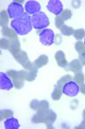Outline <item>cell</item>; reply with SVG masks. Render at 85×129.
Returning a JSON list of instances; mask_svg holds the SVG:
<instances>
[{
	"label": "cell",
	"mask_w": 85,
	"mask_h": 129,
	"mask_svg": "<svg viewBox=\"0 0 85 129\" xmlns=\"http://www.w3.org/2000/svg\"><path fill=\"white\" fill-rule=\"evenodd\" d=\"M26 71H14L10 70L7 72L9 77L14 83V86L17 89H21L24 86V81L26 78Z\"/></svg>",
	"instance_id": "277c9868"
},
{
	"label": "cell",
	"mask_w": 85,
	"mask_h": 129,
	"mask_svg": "<svg viewBox=\"0 0 85 129\" xmlns=\"http://www.w3.org/2000/svg\"><path fill=\"white\" fill-rule=\"evenodd\" d=\"M60 30H61V34L66 35V36H71V35H73L74 31H75V29H73L72 27L67 26V25H64Z\"/></svg>",
	"instance_id": "ffe728a7"
},
{
	"label": "cell",
	"mask_w": 85,
	"mask_h": 129,
	"mask_svg": "<svg viewBox=\"0 0 85 129\" xmlns=\"http://www.w3.org/2000/svg\"><path fill=\"white\" fill-rule=\"evenodd\" d=\"M56 38H57V41H56V44L57 45H59L60 44V43H61V35H56Z\"/></svg>",
	"instance_id": "836d02e7"
},
{
	"label": "cell",
	"mask_w": 85,
	"mask_h": 129,
	"mask_svg": "<svg viewBox=\"0 0 85 129\" xmlns=\"http://www.w3.org/2000/svg\"><path fill=\"white\" fill-rule=\"evenodd\" d=\"M2 34L4 37L9 39H13L17 37V34L15 33L13 28H9L8 27H4V28H2Z\"/></svg>",
	"instance_id": "e0dca14e"
},
{
	"label": "cell",
	"mask_w": 85,
	"mask_h": 129,
	"mask_svg": "<svg viewBox=\"0 0 85 129\" xmlns=\"http://www.w3.org/2000/svg\"><path fill=\"white\" fill-rule=\"evenodd\" d=\"M71 80H72V78L71 75H65V76L61 77V78H60L59 80H58L57 84L63 86L64 84H66V83H68L69 81H71Z\"/></svg>",
	"instance_id": "484cf974"
},
{
	"label": "cell",
	"mask_w": 85,
	"mask_h": 129,
	"mask_svg": "<svg viewBox=\"0 0 85 129\" xmlns=\"http://www.w3.org/2000/svg\"><path fill=\"white\" fill-rule=\"evenodd\" d=\"M64 20L62 19L60 16H58L55 17V27H56L57 28H59V29H61L62 27L64 26Z\"/></svg>",
	"instance_id": "f1b7e54d"
},
{
	"label": "cell",
	"mask_w": 85,
	"mask_h": 129,
	"mask_svg": "<svg viewBox=\"0 0 85 129\" xmlns=\"http://www.w3.org/2000/svg\"><path fill=\"white\" fill-rule=\"evenodd\" d=\"M14 87V83L9 75L4 72L0 73V88L3 90H10Z\"/></svg>",
	"instance_id": "30bf717a"
},
{
	"label": "cell",
	"mask_w": 85,
	"mask_h": 129,
	"mask_svg": "<svg viewBox=\"0 0 85 129\" xmlns=\"http://www.w3.org/2000/svg\"><path fill=\"white\" fill-rule=\"evenodd\" d=\"M10 27L19 35H26L32 29V17L25 12L24 15L10 22Z\"/></svg>",
	"instance_id": "6da1fadb"
},
{
	"label": "cell",
	"mask_w": 85,
	"mask_h": 129,
	"mask_svg": "<svg viewBox=\"0 0 85 129\" xmlns=\"http://www.w3.org/2000/svg\"><path fill=\"white\" fill-rule=\"evenodd\" d=\"M7 13L9 15V18L12 19H15L22 15H24V7L22 6L21 4L18 3L16 1H14L12 3H10L7 9Z\"/></svg>",
	"instance_id": "5b68a950"
},
{
	"label": "cell",
	"mask_w": 85,
	"mask_h": 129,
	"mask_svg": "<svg viewBox=\"0 0 85 129\" xmlns=\"http://www.w3.org/2000/svg\"><path fill=\"white\" fill-rule=\"evenodd\" d=\"M32 27L37 30H43L49 25V19L43 11H40L32 16Z\"/></svg>",
	"instance_id": "3957f363"
},
{
	"label": "cell",
	"mask_w": 85,
	"mask_h": 129,
	"mask_svg": "<svg viewBox=\"0 0 85 129\" xmlns=\"http://www.w3.org/2000/svg\"><path fill=\"white\" fill-rule=\"evenodd\" d=\"M84 48H85V38H84Z\"/></svg>",
	"instance_id": "d590c367"
},
{
	"label": "cell",
	"mask_w": 85,
	"mask_h": 129,
	"mask_svg": "<svg viewBox=\"0 0 85 129\" xmlns=\"http://www.w3.org/2000/svg\"><path fill=\"white\" fill-rule=\"evenodd\" d=\"M74 81H76L79 85L84 84V75L82 72H78L74 73Z\"/></svg>",
	"instance_id": "603a6c76"
},
{
	"label": "cell",
	"mask_w": 85,
	"mask_h": 129,
	"mask_svg": "<svg viewBox=\"0 0 85 129\" xmlns=\"http://www.w3.org/2000/svg\"><path fill=\"white\" fill-rule=\"evenodd\" d=\"M63 94L62 92V86L61 85H59V84H56L55 85L54 87V89H53V92L51 94V97L54 101H58L61 98V95Z\"/></svg>",
	"instance_id": "2e32d148"
},
{
	"label": "cell",
	"mask_w": 85,
	"mask_h": 129,
	"mask_svg": "<svg viewBox=\"0 0 85 129\" xmlns=\"http://www.w3.org/2000/svg\"><path fill=\"white\" fill-rule=\"evenodd\" d=\"M41 5L38 1L35 0H30V1L26 2L25 4V10L26 13L28 15H35L41 11Z\"/></svg>",
	"instance_id": "9c48e42d"
},
{
	"label": "cell",
	"mask_w": 85,
	"mask_h": 129,
	"mask_svg": "<svg viewBox=\"0 0 85 129\" xmlns=\"http://www.w3.org/2000/svg\"><path fill=\"white\" fill-rule=\"evenodd\" d=\"M55 58L57 62V64L60 66V67L66 68L68 66V63L66 59V55L62 51H57L56 53H55Z\"/></svg>",
	"instance_id": "7c38bea8"
},
{
	"label": "cell",
	"mask_w": 85,
	"mask_h": 129,
	"mask_svg": "<svg viewBox=\"0 0 85 129\" xmlns=\"http://www.w3.org/2000/svg\"><path fill=\"white\" fill-rule=\"evenodd\" d=\"M62 92L67 96L74 97L80 92V85L74 80H71L62 86Z\"/></svg>",
	"instance_id": "8992f818"
},
{
	"label": "cell",
	"mask_w": 85,
	"mask_h": 129,
	"mask_svg": "<svg viewBox=\"0 0 85 129\" xmlns=\"http://www.w3.org/2000/svg\"><path fill=\"white\" fill-rule=\"evenodd\" d=\"M79 58H80L79 59H80V61L82 62V64H84V66H85V52L79 55Z\"/></svg>",
	"instance_id": "4dcf8cb0"
},
{
	"label": "cell",
	"mask_w": 85,
	"mask_h": 129,
	"mask_svg": "<svg viewBox=\"0 0 85 129\" xmlns=\"http://www.w3.org/2000/svg\"><path fill=\"white\" fill-rule=\"evenodd\" d=\"M76 128H79V129H83V128H85V120L84 119L82 122H81V124L79 125L78 126H77Z\"/></svg>",
	"instance_id": "1f68e13d"
},
{
	"label": "cell",
	"mask_w": 85,
	"mask_h": 129,
	"mask_svg": "<svg viewBox=\"0 0 85 129\" xmlns=\"http://www.w3.org/2000/svg\"><path fill=\"white\" fill-rule=\"evenodd\" d=\"M14 58H15L16 61L19 62V63L21 64V66L25 64L29 60L27 54H26V52H24V51H20V53H18V54L16 55Z\"/></svg>",
	"instance_id": "ac0fdd59"
},
{
	"label": "cell",
	"mask_w": 85,
	"mask_h": 129,
	"mask_svg": "<svg viewBox=\"0 0 85 129\" xmlns=\"http://www.w3.org/2000/svg\"><path fill=\"white\" fill-rule=\"evenodd\" d=\"M48 62H49V58H48V56L45 54H42L33 62V64H34L35 67H37L38 69H39V68L46 66L48 64Z\"/></svg>",
	"instance_id": "9a60e30c"
},
{
	"label": "cell",
	"mask_w": 85,
	"mask_h": 129,
	"mask_svg": "<svg viewBox=\"0 0 85 129\" xmlns=\"http://www.w3.org/2000/svg\"><path fill=\"white\" fill-rule=\"evenodd\" d=\"M13 111L9 109H3L0 111V120H6L7 118H9L11 116H13Z\"/></svg>",
	"instance_id": "7402d4cb"
},
{
	"label": "cell",
	"mask_w": 85,
	"mask_h": 129,
	"mask_svg": "<svg viewBox=\"0 0 85 129\" xmlns=\"http://www.w3.org/2000/svg\"><path fill=\"white\" fill-rule=\"evenodd\" d=\"M37 74H38V68L35 67L34 69L31 70V71H27V73H26V81H33L37 77Z\"/></svg>",
	"instance_id": "44dd1931"
},
{
	"label": "cell",
	"mask_w": 85,
	"mask_h": 129,
	"mask_svg": "<svg viewBox=\"0 0 85 129\" xmlns=\"http://www.w3.org/2000/svg\"><path fill=\"white\" fill-rule=\"evenodd\" d=\"M68 66H69V70L75 73L78 72H82L84 64H82L80 59H73L71 63L68 64Z\"/></svg>",
	"instance_id": "5bb4252c"
},
{
	"label": "cell",
	"mask_w": 85,
	"mask_h": 129,
	"mask_svg": "<svg viewBox=\"0 0 85 129\" xmlns=\"http://www.w3.org/2000/svg\"><path fill=\"white\" fill-rule=\"evenodd\" d=\"M39 41L44 46H51L55 42V35L52 29L45 28L41 31L38 35Z\"/></svg>",
	"instance_id": "52a82bcc"
},
{
	"label": "cell",
	"mask_w": 85,
	"mask_h": 129,
	"mask_svg": "<svg viewBox=\"0 0 85 129\" xmlns=\"http://www.w3.org/2000/svg\"><path fill=\"white\" fill-rule=\"evenodd\" d=\"M75 49L76 51L78 53V54H82L83 53L85 52V48H84V44L81 41H78L75 44Z\"/></svg>",
	"instance_id": "4316f807"
},
{
	"label": "cell",
	"mask_w": 85,
	"mask_h": 129,
	"mask_svg": "<svg viewBox=\"0 0 85 129\" xmlns=\"http://www.w3.org/2000/svg\"><path fill=\"white\" fill-rule=\"evenodd\" d=\"M83 117H84V119L85 120V109L84 110V112H83Z\"/></svg>",
	"instance_id": "e575fe53"
},
{
	"label": "cell",
	"mask_w": 85,
	"mask_h": 129,
	"mask_svg": "<svg viewBox=\"0 0 85 129\" xmlns=\"http://www.w3.org/2000/svg\"><path fill=\"white\" fill-rule=\"evenodd\" d=\"M56 120V114L52 110H43L37 111L33 115L32 121L33 123H45L48 128L53 127V123Z\"/></svg>",
	"instance_id": "7a4b0ae2"
},
{
	"label": "cell",
	"mask_w": 85,
	"mask_h": 129,
	"mask_svg": "<svg viewBox=\"0 0 85 129\" xmlns=\"http://www.w3.org/2000/svg\"><path fill=\"white\" fill-rule=\"evenodd\" d=\"M73 36L75 37L76 40L81 41L83 38L85 37V30L84 28H78V29H75L74 31Z\"/></svg>",
	"instance_id": "cb8c5ba5"
},
{
	"label": "cell",
	"mask_w": 85,
	"mask_h": 129,
	"mask_svg": "<svg viewBox=\"0 0 85 129\" xmlns=\"http://www.w3.org/2000/svg\"><path fill=\"white\" fill-rule=\"evenodd\" d=\"M10 47H9V52L12 53V55L15 57L18 53H20L21 50H20V41L19 39L17 37L13 39H10Z\"/></svg>",
	"instance_id": "8fae6325"
},
{
	"label": "cell",
	"mask_w": 85,
	"mask_h": 129,
	"mask_svg": "<svg viewBox=\"0 0 85 129\" xmlns=\"http://www.w3.org/2000/svg\"><path fill=\"white\" fill-rule=\"evenodd\" d=\"M10 39L3 37L1 39V48L2 49H9L10 47Z\"/></svg>",
	"instance_id": "83f0119b"
},
{
	"label": "cell",
	"mask_w": 85,
	"mask_h": 129,
	"mask_svg": "<svg viewBox=\"0 0 85 129\" xmlns=\"http://www.w3.org/2000/svg\"><path fill=\"white\" fill-rule=\"evenodd\" d=\"M3 125H4L5 129H18L20 128V123L17 119L14 117L7 118L4 121H3Z\"/></svg>",
	"instance_id": "4fadbf2b"
},
{
	"label": "cell",
	"mask_w": 85,
	"mask_h": 129,
	"mask_svg": "<svg viewBox=\"0 0 85 129\" xmlns=\"http://www.w3.org/2000/svg\"><path fill=\"white\" fill-rule=\"evenodd\" d=\"M9 16L8 15L7 11H5V10H1L0 22H1V26L3 27V28L7 27V25L9 24Z\"/></svg>",
	"instance_id": "d6986e66"
},
{
	"label": "cell",
	"mask_w": 85,
	"mask_h": 129,
	"mask_svg": "<svg viewBox=\"0 0 85 129\" xmlns=\"http://www.w3.org/2000/svg\"><path fill=\"white\" fill-rule=\"evenodd\" d=\"M47 9L49 12L55 14L57 16L63 11V5L60 0H49L47 4Z\"/></svg>",
	"instance_id": "ba28073f"
},
{
	"label": "cell",
	"mask_w": 85,
	"mask_h": 129,
	"mask_svg": "<svg viewBox=\"0 0 85 129\" xmlns=\"http://www.w3.org/2000/svg\"><path fill=\"white\" fill-rule=\"evenodd\" d=\"M72 10H68V9L64 10L63 11H62V13L61 14V15H60V16H61L62 19L64 20V22H65V21L69 20L70 18L72 17Z\"/></svg>",
	"instance_id": "d4e9b609"
},
{
	"label": "cell",
	"mask_w": 85,
	"mask_h": 129,
	"mask_svg": "<svg viewBox=\"0 0 85 129\" xmlns=\"http://www.w3.org/2000/svg\"><path fill=\"white\" fill-rule=\"evenodd\" d=\"M80 91L84 95H85V84H83L82 85H80Z\"/></svg>",
	"instance_id": "d6a6232c"
},
{
	"label": "cell",
	"mask_w": 85,
	"mask_h": 129,
	"mask_svg": "<svg viewBox=\"0 0 85 129\" xmlns=\"http://www.w3.org/2000/svg\"><path fill=\"white\" fill-rule=\"evenodd\" d=\"M39 102L40 101H38V100H32V103H30V107L32 108V109H34L37 111L39 107Z\"/></svg>",
	"instance_id": "f546056e"
}]
</instances>
